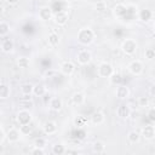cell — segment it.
Here are the masks:
<instances>
[{"label":"cell","mask_w":155,"mask_h":155,"mask_svg":"<svg viewBox=\"0 0 155 155\" xmlns=\"http://www.w3.org/2000/svg\"><path fill=\"white\" fill-rule=\"evenodd\" d=\"M94 40V33L90 28H82L78 33V41L81 45H90Z\"/></svg>","instance_id":"obj_1"},{"label":"cell","mask_w":155,"mask_h":155,"mask_svg":"<svg viewBox=\"0 0 155 155\" xmlns=\"http://www.w3.org/2000/svg\"><path fill=\"white\" fill-rule=\"evenodd\" d=\"M121 50L125 54L132 56L137 51V42L133 39H126L121 45Z\"/></svg>","instance_id":"obj_2"},{"label":"cell","mask_w":155,"mask_h":155,"mask_svg":"<svg viewBox=\"0 0 155 155\" xmlns=\"http://www.w3.org/2000/svg\"><path fill=\"white\" fill-rule=\"evenodd\" d=\"M114 73V68L110 63H107V62H103L98 65V69H97V74L101 76V78H109L111 74Z\"/></svg>","instance_id":"obj_3"},{"label":"cell","mask_w":155,"mask_h":155,"mask_svg":"<svg viewBox=\"0 0 155 155\" xmlns=\"http://www.w3.org/2000/svg\"><path fill=\"white\" fill-rule=\"evenodd\" d=\"M17 121L19 125H25L31 122V113L28 109H22L17 114Z\"/></svg>","instance_id":"obj_4"},{"label":"cell","mask_w":155,"mask_h":155,"mask_svg":"<svg viewBox=\"0 0 155 155\" xmlns=\"http://www.w3.org/2000/svg\"><path fill=\"white\" fill-rule=\"evenodd\" d=\"M91 58H92L91 52L87 51V50H81V51H79L78 54H76V61H78V63L81 64V65L88 64V63L91 62Z\"/></svg>","instance_id":"obj_5"},{"label":"cell","mask_w":155,"mask_h":155,"mask_svg":"<svg viewBox=\"0 0 155 155\" xmlns=\"http://www.w3.org/2000/svg\"><path fill=\"white\" fill-rule=\"evenodd\" d=\"M127 68H128L130 73H131V74H133V75H136V76L140 75V74L143 73V69H144L143 63H142L140 61H138V59L132 61V62L128 64V67H127Z\"/></svg>","instance_id":"obj_6"},{"label":"cell","mask_w":155,"mask_h":155,"mask_svg":"<svg viewBox=\"0 0 155 155\" xmlns=\"http://www.w3.org/2000/svg\"><path fill=\"white\" fill-rule=\"evenodd\" d=\"M116 114L120 119H127L131 116V108L127 104H120L116 109Z\"/></svg>","instance_id":"obj_7"},{"label":"cell","mask_w":155,"mask_h":155,"mask_svg":"<svg viewBox=\"0 0 155 155\" xmlns=\"http://www.w3.org/2000/svg\"><path fill=\"white\" fill-rule=\"evenodd\" d=\"M68 19H69V17L65 11H58L54 15V23L58 25H65L68 23Z\"/></svg>","instance_id":"obj_8"},{"label":"cell","mask_w":155,"mask_h":155,"mask_svg":"<svg viewBox=\"0 0 155 155\" xmlns=\"http://www.w3.org/2000/svg\"><path fill=\"white\" fill-rule=\"evenodd\" d=\"M115 94H116V97L120 98V99H126V98H128V96H130V90H128V87L125 86V85H117L116 91H115Z\"/></svg>","instance_id":"obj_9"},{"label":"cell","mask_w":155,"mask_h":155,"mask_svg":"<svg viewBox=\"0 0 155 155\" xmlns=\"http://www.w3.org/2000/svg\"><path fill=\"white\" fill-rule=\"evenodd\" d=\"M19 137H21V132L17 130V128H10L6 133V138L10 143H16L19 140Z\"/></svg>","instance_id":"obj_10"},{"label":"cell","mask_w":155,"mask_h":155,"mask_svg":"<svg viewBox=\"0 0 155 155\" xmlns=\"http://www.w3.org/2000/svg\"><path fill=\"white\" fill-rule=\"evenodd\" d=\"M38 15H39V18L41 21L46 22V21H48V19L52 18V10L50 7H47V6H45V7L39 8V13Z\"/></svg>","instance_id":"obj_11"},{"label":"cell","mask_w":155,"mask_h":155,"mask_svg":"<svg viewBox=\"0 0 155 155\" xmlns=\"http://www.w3.org/2000/svg\"><path fill=\"white\" fill-rule=\"evenodd\" d=\"M74 70H75V67H74V64L71 63V62H69V61H67V62H64V63H62L61 64V71H62V74H64V75H71L73 73H74Z\"/></svg>","instance_id":"obj_12"},{"label":"cell","mask_w":155,"mask_h":155,"mask_svg":"<svg viewBox=\"0 0 155 155\" xmlns=\"http://www.w3.org/2000/svg\"><path fill=\"white\" fill-rule=\"evenodd\" d=\"M142 136H143L145 139H148V140L154 139V137H155V128H154V126L148 125V126L143 127V130H142Z\"/></svg>","instance_id":"obj_13"},{"label":"cell","mask_w":155,"mask_h":155,"mask_svg":"<svg viewBox=\"0 0 155 155\" xmlns=\"http://www.w3.org/2000/svg\"><path fill=\"white\" fill-rule=\"evenodd\" d=\"M127 6L126 5H124V4H116L115 6H114V8H113V12H114V15L116 16V17H124V16H126L127 15Z\"/></svg>","instance_id":"obj_14"},{"label":"cell","mask_w":155,"mask_h":155,"mask_svg":"<svg viewBox=\"0 0 155 155\" xmlns=\"http://www.w3.org/2000/svg\"><path fill=\"white\" fill-rule=\"evenodd\" d=\"M48 105H50V109H51V110H53V111H59V110L62 109V107H63V102H62L61 98L53 97V98H51Z\"/></svg>","instance_id":"obj_15"},{"label":"cell","mask_w":155,"mask_h":155,"mask_svg":"<svg viewBox=\"0 0 155 155\" xmlns=\"http://www.w3.org/2000/svg\"><path fill=\"white\" fill-rule=\"evenodd\" d=\"M15 48V44L11 39H5L2 42H1V51L5 52V53H11Z\"/></svg>","instance_id":"obj_16"},{"label":"cell","mask_w":155,"mask_h":155,"mask_svg":"<svg viewBox=\"0 0 155 155\" xmlns=\"http://www.w3.org/2000/svg\"><path fill=\"white\" fill-rule=\"evenodd\" d=\"M57 131V125L54 121H46L44 124V132L46 134H53Z\"/></svg>","instance_id":"obj_17"},{"label":"cell","mask_w":155,"mask_h":155,"mask_svg":"<svg viewBox=\"0 0 155 155\" xmlns=\"http://www.w3.org/2000/svg\"><path fill=\"white\" fill-rule=\"evenodd\" d=\"M138 17H139V19H140L142 22H148V21L151 19V17H153V12H151L149 8H143V10L139 11Z\"/></svg>","instance_id":"obj_18"},{"label":"cell","mask_w":155,"mask_h":155,"mask_svg":"<svg viewBox=\"0 0 155 155\" xmlns=\"http://www.w3.org/2000/svg\"><path fill=\"white\" fill-rule=\"evenodd\" d=\"M104 119H105L104 117V114L101 113V111H96L91 116V121H92L93 125H101V124H103L104 122Z\"/></svg>","instance_id":"obj_19"},{"label":"cell","mask_w":155,"mask_h":155,"mask_svg":"<svg viewBox=\"0 0 155 155\" xmlns=\"http://www.w3.org/2000/svg\"><path fill=\"white\" fill-rule=\"evenodd\" d=\"M71 102L75 104V105H81L85 103V94L81 93V92H75L73 96H71Z\"/></svg>","instance_id":"obj_20"},{"label":"cell","mask_w":155,"mask_h":155,"mask_svg":"<svg viewBox=\"0 0 155 155\" xmlns=\"http://www.w3.org/2000/svg\"><path fill=\"white\" fill-rule=\"evenodd\" d=\"M48 45L50 46H52V47H56V46H58V44H59V35L57 34V33H54V31H51L50 34H48Z\"/></svg>","instance_id":"obj_21"},{"label":"cell","mask_w":155,"mask_h":155,"mask_svg":"<svg viewBox=\"0 0 155 155\" xmlns=\"http://www.w3.org/2000/svg\"><path fill=\"white\" fill-rule=\"evenodd\" d=\"M11 90L6 84H0V99H6L10 97Z\"/></svg>","instance_id":"obj_22"},{"label":"cell","mask_w":155,"mask_h":155,"mask_svg":"<svg viewBox=\"0 0 155 155\" xmlns=\"http://www.w3.org/2000/svg\"><path fill=\"white\" fill-rule=\"evenodd\" d=\"M33 88H34V85L27 82V84H23L21 86V93L23 96H30L33 93Z\"/></svg>","instance_id":"obj_23"},{"label":"cell","mask_w":155,"mask_h":155,"mask_svg":"<svg viewBox=\"0 0 155 155\" xmlns=\"http://www.w3.org/2000/svg\"><path fill=\"white\" fill-rule=\"evenodd\" d=\"M33 93H34L36 97H42V96H45V93H46V87H45L44 85H41V84H38V85L34 86Z\"/></svg>","instance_id":"obj_24"},{"label":"cell","mask_w":155,"mask_h":155,"mask_svg":"<svg viewBox=\"0 0 155 155\" xmlns=\"http://www.w3.org/2000/svg\"><path fill=\"white\" fill-rule=\"evenodd\" d=\"M127 139H128L130 143L136 144V143L139 142V139H140V134H139L137 131H131V132H128V134H127Z\"/></svg>","instance_id":"obj_25"},{"label":"cell","mask_w":155,"mask_h":155,"mask_svg":"<svg viewBox=\"0 0 155 155\" xmlns=\"http://www.w3.org/2000/svg\"><path fill=\"white\" fill-rule=\"evenodd\" d=\"M92 149H93V151H94V153H97V154H103V153L105 151V145H104V143H103V142L97 140V142H94V143H93Z\"/></svg>","instance_id":"obj_26"},{"label":"cell","mask_w":155,"mask_h":155,"mask_svg":"<svg viewBox=\"0 0 155 155\" xmlns=\"http://www.w3.org/2000/svg\"><path fill=\"white\" fill-rule=\"evenodd\" d=\"M109 80H110V82H111L113 85L117 86V85H121V82H122V76H121V74L114 71V73L109 76Z\"/></svg>","instance_id":"obj_27"},{"label":"cell","mask_w":155,"mask_h":155,"mask_svg":"<svg viewBox=\"0 0 155 155\" xmlns=\"http://www.w3.org/2000/svg\"><path fill=\"white\" fill-rule=\"evenodd\" d=\"M17 64H18V67H19V68L25 69V68H28V67H29L30 61H29V58H27V57H19V58L17 59Z\"/></svg>","instance_id":"obj_28"},{"label":"cell","mask_w":155,"mask_h":155,"mask_svg":"<svg viewBox=\"0 0 155 155\" xmlns=\"http://www.w3.org/2000/svg\"><path fill=\"white\" fill-rule=\"evenodd\" d=\"M52 153L54 155H62V154L65 153V148H64L63 144H54L52 147Z\"/></svg>","instance_id":"obj_29"},{"label":"cell","mask_w":155,"mask_h":155,"mask_svg":"<svg viewBox=\"0 0 155 155\" xmlns=\"http://www.w3.org/2000/svg\"><path fill=\"white\" fill-rule=\"evenodd\" d=\"M10 33V25L6 22H0V36H6Z\"/></svg>","instance_id":"obj_30"},{"label":"cell","mask_w":155,"mask_h":155,"mask_svg":"<svg viewBox=\"0 0 155 155\" xmlns=\"http://www.w3.org/2000/svg\"><path fill=\"white\" fill-rule=\"evenodd\" d=\"M31 130H33L31 125H30V124H25V125H21L19 132H21V134H23V136H27V134L31 133Z\"/></svg>","instance_id":"obj_31"},{"label":"cell","mask_w":155,"mask_h":155,"mask_svg":"<svg viewBox=\"0 0 155 155\" xmlns=\"http://www.w3.org/2000/svg\"><path fill=\"white\" fill-rule=\"evenodd\" d=\"M137 102H138V107L140 108H147L149 105V98L147 96H140Z\"/></svg>","instance_id":"obj_32"},{"label":"cell","mask_w":155,"mask_h":155,"mask_svg":"<svg viewBox=\"0 0 155 155\" xmlns=\"http://www.w3.org/2000/svg\"><path fill=\"white\" fill-rule=\"evenodd\" d=\"M19 105L23 109H28V108H31L33 107V102L30 101V97L29 98H24V99H21L19 101Z\"/></svg>","instance_id":"obj_33"},{"label":"cell","mask_w":155,"mask_h":155,"mask_svg":"<svg viewBox=\"0 0 155 155\" xmlns=\"http://www.w3.org/2000/svg\"><path fill=\"white\" fill-rule=\"evenodd\" d=\"M46 145V140L42 138V137H39V138H35L34 140V147H38V148H45Z\"/></svg>","instance_id":"obj_34"},{"label":"cell","mask_w":155,"mask_h":155,"mask_svg":"<svg viewBox=\"0 0 155 155\" xmlns=\"http://www.w3.org/2000/svg\"><path fill=\"white\" fill-rule=\"evenodd\" d=\"M144 56H145V58L149 59V61L154 59V58H155V50H154V48H147L145 52H144Z\"/></svg>","instance_id":"obj_35"},{"label":"cell","mask_w":155,"mask_h":155,"mask_svg":"<svg viewBox=\"0 0 155 155\" xmlns=\"http://www.w3.org/2000/svg\"><path fill=\"white\" fill-rule=\"evenodd\" d=\"M85 122H86V119L84 116H76L74 119V125L78 126V127H82L85 125Z\"/></svg>","instance_id":"obj_36"},{"label":"cell","mask_w":155,"mask_h":155,"mask_svg":"<svg viewBox=\"0 0 155 155\" xmlns=\"http://www.w3.org/2000/svg\"><path fill=\"white\" fill-rule=\"evenodd\" d=\"M96 10H97V11H101V12L105 11V10H107L105 2H104V1H98V2L96 4Z\"/></svg>","instance_id":"obj_37"},{"label":"cell","mask_w":155,"mask_h":155,"mask_svg":"<svg viewBox=\"0 0 155 155\" xmlns=\"http://www.w3.org/2000/svg\"><path fill=\"white\" fill-rule=\"evenodd\" d=\"M30 153H31L33 155H44V154H45L44 149H42V148H38V147H34Z\"/></svg>","instance_id":"obj_38"},{"label":"cell","mask_w":155,"mask_h":155,"mask_svg":"<svg viewBox=\"0 0 155 155\" xmlns=\"http://www.w3.org/2000/svg\"><path fill=\"white\" fill-rule=\"evenodd\" d=\"M148 117H149L150 121H155V109H154V108H151V109L149 110V113H148Z\"/></svg>","instance_id":"obj_39"},{"label":"cell","mask_w":155,"mask_h":155,"mask_svg":"<svg viewBox=\"0 0 155 155\" xmlns=\"http://www.w3.org/2000/svg\"><path fill=\"white\" fill-rule=\"evenodd\" d=\"M5 137H6V134H5V132L2 131V130H0V143L5 139Z\"/></svg>","instance_id":"obj_40"},{"label":"cell","mask_w":155,"mask_h":155,"mask_svg":"<svg viewBox=\"0 0 155 155\" xmlns=\"http://www.w3.org/2000/svg\"><path fill=\"white\" fill-rule=\"evenodd\" d=\"M18 1H19V0H6V2H8L10 5H16Z\"/></svg>","instance_id":"obj_41"},{"label":"cell","mask_w":155,"mask_h":155,"mask_svg":"<svg viewBox=\"0 0 155 155\" xmlns=\"http://www.w3.org/2000/svg\"><path fill=\"white\" fill-rule=\"evenodd\" d=\"M53 74H54V71H53V70H47V71L45 73V75H46V76H51V75H53Z\"/></svg>","instance_id":"obj_42"},{"label":"cell","mask_w":155,"mask_h":155,"mask_svg":"<svg viewBox=\"0 0 155 155\" xmlns=\"http://www.w3.org/2000/svg\"><path fill=\"white\" fill-rule=\"evenodd\" d=\"M65 153H67V154H76L78 150H69V149H65Z\"/></svg>","instance_id":"obj_43"},{"label":"cell","mask_w":155,"mask_h":155,"mask_svg":"<svg viewBox=\"0 0 155 155\" xmlns=\"http://www.w3.org/2000/svg\"><path fill=\"white\" fill-rule=\"evenodd\" d=\"M4 153H5V148H4V145L0 144V154H4Z\"/></svg>","instance_id":"obj_44"},{"label":"cell","mask_w":155,"mask_h":155,"mask_svg":"<svg viewBox=\"0 0 155 155\" xmlns=\"http://www.w3.org/2000/svg\"><path fill=\"white\" fill-rule=\"evenodd\" d=\"M2 12H4V8H2V6L0 5V16H1V13H2Z\"/></svg>","instance_id":"obj_45"},{"label":"cell","mask_w":155,"mask_h":155,"mask_svg":"<svg viewBox=\"0 0 155 155\" xmlns=\"http://www.w3.org/2000/svg\"><path fill=\"white\" fill-rule=\"evenodd\" d=\"M64 1H67V2H73V1H75V0H64Z\"/></svg>","instance_id":"obj_46"},{"label":"cell","mask_w":155,"mask_h":155,"mask_svg":"<svg viewBox=\"0 0 155 155\" xmlns=\"http://www.w3.org/2000/svg\"><path fill=\"white\" fill-rule=\"evenodd\" d=\"M75 1H85V0H75Z\"/></svg>","instance_id":"obj_47"}]
</instances>
